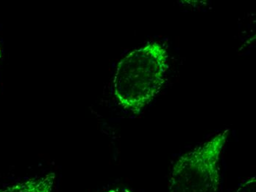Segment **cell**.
<instances>
[{"label":"cell","instance_id":"1","mask_svg":"<svg viewBox=\"0 0 256 192\" xmlns=\"http://www.w3.org/2000/svg\"><path fill=\"white\" fill-rule=\"evenodd\" d=\"M168 68V54L159 42H150L128 54L118 62L114 79L120 105L140 114L160 93Z\"/></svg>","mask_w":256,"mask_h":192},{"label":"cell","instance_id":"2","mask_svg":"<svg viewBox=\"0 0 256 192\" xmlns=\"http://www.w3.org/2000/svg\"><path fill=\"white\" fill-rule=\"evenodd\" d=\"M230 129L182 154L170 173L168 192H218L221 182V156Z\"/></svg>","mask_w":256,"mask_h":192},{"label":"cell","instance_id":"3","mask_svg":"<svg viewBox=\"0 0 256 192\" xmlns=\"http://www.w3.org/2000/svg\"><path fill=\"white\" fill-rule=\"evenodd\" d=\"M56 178L54 173H49L9 185L0 192H52Z\"/></svg>","mask_w":256,"mask_h":192},{"label":"cell","instance_id":"4","mask_svg":"<svg viewBox=\"0 0 256 192\" xmlns=\"http://www.w3.org/2000/svg\"><path fill=\"white\" fill-rule=\"evenodd\" d=\"M232 192H256V177H249L238 184L237 188Z\"/></svg>","mask_w":256,"mask_h":192},{"label":"cell","instance_id":"5","mask_svg":"<svg viewBox=\"0 0 256 192\" xmlns=\"http://www.w3.org/2000/svg\"><path fill=\"white\" fill-rule=\"evenodd\" d=\"M108 192H132V191L128 188H116L110 190V191Z\"/></svg>","mask_w":256,"mask_h":192},{"label":"cell","instance_id":"6","mask_svg":"<svg viewBox=\"0 0 256 192\" xmlns=\"http://www.w3.org/2000/svg\"><path fill=\"white\" fill-rule=\"evenodd\" d=\"M2 55V51L1 44H0V59H1Z\"/></svg>","mask_w":256,"mask_h":192}]
</instances>
